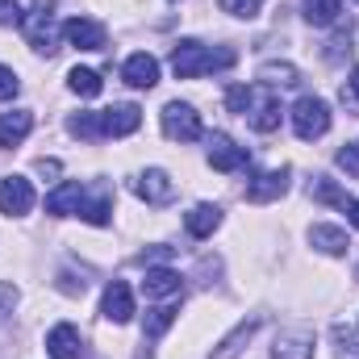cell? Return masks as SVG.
<instances>
[{
    "label": "cell",
    "mask_w": 359,
    "mask_h": 359,
    "mask_svg": "<svg viewBox=\"0 0 359 359\" xmlns=\"http://www.w3.org/2000/svg\"><path fill=\"white\" fill-rule=\"evenodd\" d=\"M226 67H234V50H209L192 38L172 46V72L180 80H196L205 72H226Z\"/></svg>",
    "instance_id": "cell-1"
},
{
    "label": "cell",
    "mask_w": 359,
    "mask_h": 359,
    "mask_svg": "<svg viewBox=\"0 0 359 359\" xmlns=\"http://www.w3.org/2000/svg\"><path fill=\"white\" fill-rule=\"evenodd\" d=\"M292 130H297V138H305V142L322 138V134L330 130V104H326L322 96H301V100L292 104Z\"/></svg>",
    "instance_id": "cell-2"
},
{
    "label": "cell",
    "mask_w": 359,
    "mask_h": 359,
    "mask_svg": "<svg viewBox=\"0 0 359 359\" xmlns=\"http://www.w3.org/2000/svg\"><path fill=\"white\" fill-rule=\"evenodd\" d=\"M25 21V38L34 50H55V0H34V8L21 17Z\"/></svg>",
    "instance_id": "cell-3"
},
{
    "label": "cell",
    "mask_w": 359,
    "mask_h": 359,
    "mask_svg": "<svg viewBox=\"0 0 359 359\" xmlns=\"http://www.w3.org/2000/svg\"><path fill=\"white\" fill-rule=\"evenodd\" d=\"M163 134L172 142H196L201 138V113L192 104H184V100L163 104Z\"/></svg>",
    "instance_id": "cell-4"
},
{
    "label": "cell",
    "mask_w": 359,
    "mask_h": 359,
    "mask_svg": "<svg viewBox=\"0 0 359 359\" xmlns=\"http://www.w3.org/2000/svg\"><path fill=\"white\" fill-rule=\"evenodd\" d=\"M142 126V109L138 104H113V109H100V134L104 138H126Z\"/></svg>",
    "instance_id": "cell-5"
},
{
    "label": "cell",
    "mask_w": 359,
    "mask_h": 359,
    "mask_svg": "<svg viewBox=\"0 0 359 359\" xmlns=\"http://www.w3.org/2000/svg\"><path fill=\"white\" fill-rule=\"evenodd\" d=\"M29 209H34V188H29V180H21V176L0 180V213L21 217V213H29Z\"/></svg>",
    "instance_id": "cell-6"
},
{
    "label": "cell",
    "mask_w": 359,
    "mask_h": 359,
    "mask_svg": "<svg viewBox=\"0 0 359 359\" xmlns=\"http://www.w3.org/2000/svg\"><path fill=\"white\" fill-rule=\"evenodd\" d=\"M209 163L217 172H243L247 168V147H238L230 134H213L209 138Z\"/></svg>",
    "instance_id": "cell-7"
},
{
    "label": "cell",
    "mask_w": 359,
    "mask_h": 359,
    "mask_svg": "<svg viewBox=\"0 0 359 359\" xmlns=\"http://www.w3.org/2000/svg\"><path fill=\"white\" fill-rule=\"evenodd\" d=\"M100 313H104L109 322H117V326H126V322L134 318V292H130V284H126V280H113V284L104 288Z\"/></svg>",
    "instance_id": "cell-8"
},
{
    "label": "cell",
    "mask_w": 359,
    "mask_h": 359,
    "mask_svg": "<svg viewBox=\"0 0 359 359\" xmlns=\"http://www.w3.org/2000/svg\"><path fill=\"white\" fill-rule=\"evenodd\" d=\"M121 80H126L130 88H155V84H159V59L147 55V50L130 55L126 67H121Z\"/></svg>",
    "instance_id": "cell-9"
},
{
    "label": "cell",
    "mask_w": 359,
    "mask_h": 359,
    "mask_svg": "<svg viewBox=\"0 0 359 359\" xmlns=\"http://www.w3.org/2000/svg\"><path fill=\"white\" fill-rule=\"evenodd\" d=\"M46 351H50V359H84V339L72 322H59L46 334Z\"/></svg>",
    "instance_id": "cell-10"
},
{
    "label": "cell",
    "mask_w": 359,
    "mask_h": 359,
    "mask_svg": "<svg viewBox=\"0 0 359 359\" xmlns=\"http://www.w3.org/2000/svg\"><path fill=\"white\" fill-rule=\"evenodd\" d=\"M288 168H271V172H259V176L247 184V201H255V205H264V201H276V196H284L288 192Z\"/></svg>",
    "instance_id": "cell-11"
},
{
    "label": "cell",
    "mask_w": 359,
    "mask_h": 359,
    "mask_svg": "<svg viewBox=\"0 0 359 359\" xmlns=\"http://www.w3.org/2000/svg\"><path fill=\"white\" fill-rule=\"evenodd\" d=\"M276 359H313V330L288 326L276 334Z\"/></svg>",
    "instance_id": "cell-12"
},
{
    "label": "cell",
    "mask_w": 359,
    "mask_h": 359,
    "mask_svg": "<svg viewBox=\"0 0 359 359\" xmlns=\"http://www.w3.org/2000/svg\"><path fill=\"white\" fill-rule=\"evenodd\" d=\"M63 34H67V42H72L76 50H104V25H100V21L72 17V21L63 25Z\"/></svg>",
    "instance_id": "cell-13"
},
{
    "label": "cell",
    "mask_w": 359,
    "mask_h": 359,
    "mask_svg": "<svg viewBox=\"0 0 359 359\" xmlns=\"http://www.w3.org/2000/svg\"><path fill=\"white\" fill-rule=\"evenodd\" d=\"M134 192H138L147 205H168V201L176 196V184L168 180V172L151 168V172H142V176L134 180Z\"/></svg>",
    "instance_id": "cell-14"
},
{
    "label": "cell",
    "mask_w": 359,
    "mask_h": 359,
    "mask_svg": "<svg viewBox=\"0 0 359 359\" xmlns=\"http://www.w3.org/2000/svg\"><path fill=\"white\" fill-rule=\"evenodd\" d=\"M80 205H84V184H80V180H63V184L46 196V213H55V217L80 213Z\"/></svg>",
    "instance_id": "cell-15"
},
{
    "label": "cell",
    "mask_w": 359,
    "mask_h": 359,
    "mask_svg": "<svg viewBox=\"0 0 359 359\" xmlns=\"http://www.w3.org/2000/svg\"><path fill=\"white\" fill-rule=\"evenodd\" d=\"M142 292H147V297H184V280H180V271H172V268H147Z\"/></svg>",
    "instance_id": "cell-16"
},
{
    "label": "cell",
    "mask_w": 359,
    "mask_h": 359,
    "mask_svg": "<svg viewBox=\"0 0 359 359\" xmlns=\"http://www.w3.org/2000/svg\"><path fill=\"white\" fill-rule=\"evenodd\" d=\"M29 130H34V113H29V109L0 113V147H17V142H25Z\"/></svg>",
    "instance_id": "cell-17"
},
{
    "label": "cell",
    "mask_w": 359,
    "mask_h": 359,
    "mask_svg": "<svg viewBox=\"0 0 359 359\" xmlns=\"http://www.w3.org/2000/svg\"><path fill=\"white\" fill-rule=\"evenodd\" d=\"M255 330H259V318L238 322V326H234V330H230L217 347H213V355H209V359H238V355H243V347L251 343V334H255Z\"/></svg>",
    "instance_id": "cell-18"
},
{
    "label": "cell",
    "mask_w": 359,
    "mask_h": 359,
    "mask_svg": "<svg viewBox=\"0 0 359 359\" xmlns=\"http://www.w3.org/2000/svg\"><path fill=\"white\" fill-rule=\"evenodd\" d=\"M217 226H222V209H217V205H196V209L184 213V230H188L192 238H209Z\"/></svg>",
    "instance_id": "cell-19"
},
{
    "label": "cell",
    "mask_w": 359,
    "mask_h": 359,
    "mask_svg": "<svg viewBox=\"0 0 359 359\" xmlns=\"http://www.w3.org/2000/svg\"><path fill=\"white\" fill-rule=\"evenodd\" d=\"M309 243L322 251V255H343L351 243H347V230H339V226H313L309 230Z\"/></svg>",
    "instance_id": "cell-20"
},
{
    "label": "cell",
    "mask_w": 359,
    "mask_h": 359,
    "mask_svg": "<svg viewBox=\"0 0 359 359\" xmlns=\"http://www.w3.org/2000/svg\"><path fill=\"white\" fill-rule=\"evenodd\" d=\"M176 301H180V297H172L168 305H155V309L147 313V326H142V339H147V343H155V339H163V330H168V326L176 322V309H180Z\"/></svg>",
    "instance_id": "cell-21"
},
{
    "label": "cell",
    "mask_w": 359,
    "mask_h": 359,
    "mask_svg": "<svg viewBox=\"0 0 359 359\" xmlns=\"http://www.w3.org/2000/svg\"><path fill=\"white\" fill-rule=\"evenodd\" d=\"M255 104V100H251ZM251 126L259 130V134H271L276 126H280V100L271 96V92H259V104H255V113H251Z\"/></svg>",
    "instance_id": "cell-22"
},
{
    "label": "cell",
    "mask_w": 359,
    "mask_h": 359,
    "mask_svg": "<svg viewBox=\"0 0 359 359\" xmlns=\"http://www.w3.org/2000/svg\"><path fill=\"white\" fill-rule=\"evenodd\" d=\"M343 13V0H305V17L309 25H334Z\"/></svg>",
    "instance_id": "cell-23"
},
{
    "label": "cell",
    "mask_w": 359,
    "mask_h": 359,
    "mask_svg": "<svg viewBox=\"0 0 359 359\" xmlns=\"http://www.w3.org/2000/svg\"><path fill=\"white\" fill-rule=\"evenodd\" d=\"M259 80L268 88H288V84H297V67L292 63H264L259 67Z\"/></svg>",
    "instance_id": "cell-24"
},
{
    "label": "cell",
    "mask_w": 359,
    "mask_h": 359,
    "mask_svg": "<svg viewBox=\"0 0 359 359\" xmlns=\"http://www.w3.org/2000/svg\"><path fill=\"white\" fill-rule=\"evenodd\" d=\"M67 88L76 92V96H100V76H96L92 67H72Z\"/></svg>",
    "instance_id": "cell-25"
},
{
    "label": "cell",
    "mask_w": 359,
    "mask_h": 359,
    "mask_svg": "<svg viewBox=\"0 0 359 359\" xmlns=\"http://www.w3.org/2000/svg\"><path fill=\"white\" fill-rule=\"evenodd\" d=\"M309 192H313L322 205H343V209H347V192H343L334 180H313V188H309Z\"/></svg>",
    "instance_id": "cell-26"
},
{
    "label": "cell",
    "mask_w": 359,
    "mask_h": 359,
    "mask_svg": "<svg viewBox=\"0 0 359 359\" xmlns=\"http://www.w3.org/2000/svg\"><path fill=\"white\" fill-rule=\"evenodd\" d=\"M251 100H255V88H247V84H234V88H226V109L230 113H251Z\"/></svg>",
    "instance_id": "cell-27"
},
{
    "label": "cell",
    "mask_w": 359,
    "mask_h": 359,
    "mask_svg": "<svg viewBox=\"0 0 359 359\" xmlns=\"http://www.w3.org/2000/svg\"><path fill=\"white\" fill-rule=\"evenodd\" d=\"M72 134L76 138H104L100 134V113H76L72 117Z\"/></svg>",
    "instance_id": "cell-28"
},
{
    "label": "cell",
    "mask_w": 359,
    "mask_h": 359,
    "mask_svg": "<svg viewBox=\"0 0 359 359\" xmlns=\"http://www.w3.org/2000/svg\"><path fill=\"white\" fill-rule=\"evenodd\" d=\"M80 217L92 222V226H104V222H109V196H96L88 205H80Z\"/></svg>",
    "instance_id": "cell-29"
},
{
    "label": "cell",
    "mask_w": 359,
    "mask_h": 359,
    "mask_svg": "<svg viewBox=\"0 0 359 359\" xmlns=\"http://www.w3.org/2000/svg\"><path fill=\"white\" fill-rule=\"evenodd\" d=\"M222 8L230 13V17H259V8H264V0H222Z\"/></svg>",
    "instance_id": "cell-30"
},
{
    "label": "cell",
    "mask_w": 359,
    "mask_h": 359,
    "mask_svg": "<svg viewBox=\"0 0 359 359\" xmlns=\"http://www.w3.org/2000/svg\"><path fill=\"white\" fill-rule=\"evenodd\" d=\"M339 168L351 180H359V142H347V147L339 151Z\"/></svg>",
    "instance_id": "cell-31"
},
{
    "label": "cell",
    "mask_w": 359,
    "mask_h": 359,
    "mask_svg": "<svg viewBox=\"0 0 359 359\" xmlns=\"http://www.w3.org/2000/svg\"><path fill=\"white\" fill-rule=\"evenodd\" d=\"M13 305H17V288H13V284H4V280H0V322H4V318H8V313H13Z\"/></svg>",
    "instance_id": "cell-32"
},
{
    "label": "cell",
    "mask_w": 359,
    "mask_h": 359,
    "mask_svg": "<svg viewBox=\"0 0 359 359\" xmlns=\"http://www.w3.org/2000/svg\"><path fill=\"white\" fill-rule=\"evenodd\" d=\"M25 13H21V4L17 0H0V25H17Z\"/></svg>",
    "instance_id": "cell-33"
},
{
    "label": "cell",
    "mask_w": 359,
    "mask_h": 359,
    "mask_svg": "<svg viewBox=\"0 0 359 359\" xmlns=\"http://www.w3.org/2000/svg\"><path fill=\"white\" fill-rule=\"evenodd\" d=\"M17 88H21V84H17V76H13L8 67H0V100H13Z\"/></svg>",
    "instance_id": "cell-34"
},
{
    "label": "cell",
    "mask_w": 359,
    "mask_h": 359,
    "mask_svg": "<svg viewBox=\"0 0 359 359\" xmlns=\"http://www.w3.org/2000/svg\"><path fill=\"white\" fill-rule=\"evenodd\" d=\"M38 172H42V176H59V163H55V159H38Z\"/></svg>",
    "instance_id": "cell-35"
},
{
    "label": "cell",
    "mask_w": 359,
    "mask_h": 359,
    "mask_svg": "<svg viewBox=\"0 0 359 359\" xmlns=\"http://www.w3.org/2000/svg\"><path fill=\"white\" fill-rule=\"evenodd\" d=\"M347 222L359 230V201H347Z\"/></svg>",
    "instance_id": "cell-36"
},
{
    "label": "cell",
    "mask_w": 359,
    "mask_h": 359,
    "mask_svg": "<svg viewBox=\"0 0 359 359\" xmlns=\"http://www.w3.org/2000/svg\"><path fill=\"white\" fill-rule=\"evenodd\" d=\"M351 92H355V96H359V67H355V72H351Z\"/></svg>",
    "instance_id": "cell-37"
},
{
    "label": "cell",
    "mask_w": 359,
    "mask_h": 359,
    "mask_svg": "<svg viewBox=\"0 0 359 359\" xmlns=\"http://www.w3.org/2000/svg\"><path fill=\"white\" fill-rule=\"evenodd\" d=\"M355 276H359V271H355Z\"/></svg>",
    "instance_id": "cell-38"
}]
</instances>
